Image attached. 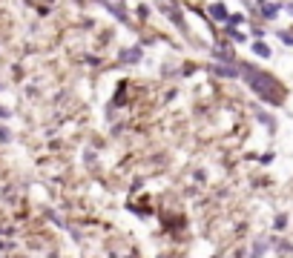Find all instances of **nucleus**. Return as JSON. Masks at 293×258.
I'll return each mask as SVG.
<instances>
[{
  "mask_svg": "<svg viewBox=\"0 0 293 258\" xmlns=\"http://www.w3.org/2000/svg\"><path fill=\"white\" fill-rule=\"evenodd\" d=\"M245 78H247V83H250V89L256 95H262V101L279 104V89H276V81H273L270 75L253 69V66H245Z\"/></svg>",
  "mask_w": 293,
  "mask_h": 258,
  "instance_id": "nucleus-1",
  "label": "nucleus"
},
{
  "mask_svg": "<svg viewBox=\"0 0 293 258\" xmlns=\"http://www.w3.org/2000/svg\"><path fill=\"white\" fill-rule=\"evenodd\" d=\"M216 72H219V75H227V78H233L236 75V69H227V66H216Z\"/></svg>",
  "mask_w": 293,
  "mask_h": 258,
  "instance_id": "nucleus-5",
  "label": "nucleus"
},
{
  "mask_svg": "<svg viewBox=\"0 0 293 258\" xmlns=\"http://www.w3.org/2000/svg\"><path fill=\"white\" fill-rule=\"evenodd\" d=\"M210 12H213V17H216V20H227V9H224L222 3H216Z\"/></svg>",
  "mask_w": 293,
  "mask_h": 258,
  "instance_id": "nucleus-2",
  "label": "nucleus"
},
{
  "mask_svg": "<svg viewBox=\"0 0 293 258\" xmlns=\"http://www.w3.org/2000/svg\"><path fill=\"white\" fill-rule=\"evenodd\" d=\"M276 12H279L276 3H265V17H276Z\"/></svg>",
  "mask_w": 293,
  "mask_h": 258,
  "instance_id": "nucleus-4",
  "label": "nucleus"
},
{
  "mask_svg": "<svg viewBox=\"0 0 293 258\" xmlns=\"http://www.w3.org/2000/svg\"><path fill=\"white\" fill-rule=\"evenodd\" d=\"M253 52H256V55H262V58H270V49L265 46V43H253Z\"/></svg>",
  "mask_w": 293,
  "mask_h": 258,
  "instance_id": "nucleus-3",
  "label": "nucleus"
}]
</instances>
